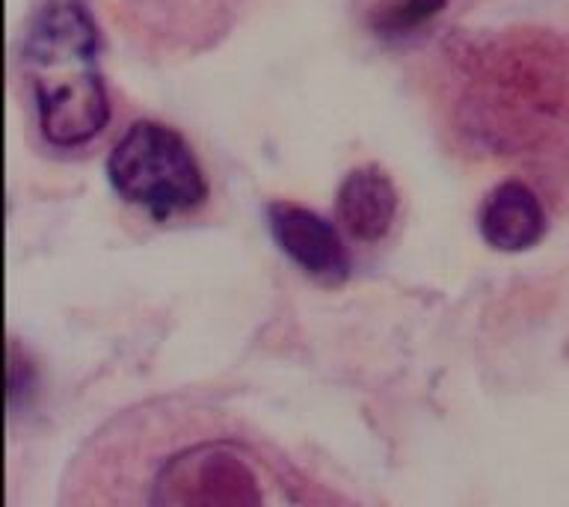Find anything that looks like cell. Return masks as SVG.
I'll use <instances>...</instances> for the list:
<instances>
[{
  "label": "cell",
  "mask_w": 569,
  "mask_h": 507,
  "mask_svg": "<svg viewBox=\"0 0 569 507\" xmlns=\"http://www.w3.org/2000/svg\"><path fill=\"white\" fill-rule=\"evenodd\" d=\"M338 501L240 421L187 400L110 418L71 460L62 505H311Z\"/></svg>",
  "instance_id": "obj_1"
},
{
  "label": "cell",
  "mask_w": 569,
  "mask_h": 507,
  "mask_svg": "<svg viewBox=\"0 0 569 507\" xmlns=\"http://www.w3.org/2000/svg\"><path fill=\"white\" fill-rule=\"evenodd\" d=\"M98 53L101 39L83 0H42L36 7L21 62L33 89L42 137L57 149L87 146L110 122Z\"/></svg>",
  "instance_id": "obj_2"
},
{
  "label": "cell",
  "mask_w": 569,
  "mask_h": 507,
  "mask_svg": "<svg viewBox=\"0 0 569 507\" xmlns=\"http://www.w3.org/2000/svg\"><path fill=\"white\" fill-rule=\"evenodd\" d=\"M107 178L124 202L160 222L193 211L208 199L202 163L190 142L154 119L128 125L107 158Z\"/></svg>",
  "instance_id": "obj_3"
},
{
  "label": "cell",
  "mask_w": 569,
  "mask_h": 507,
  "mask_svg": "<svg viewBox=\"0 0 569 507\" xmlns=\"http://www.w3.org/2000/svg\"><path fill=\"white\" fill-rule=\"evenodd\" d=\"M113 7L146 44L193 53L229 33L247 0H113Z\"/></svg>",
  "instance_id": "obj_4"
},
{
  "label": "cell",
  "mask_w": 569,
  "mask_h": 507,
  "mask_svg": "<svg viewBox=\"0 0 569 507\" xmlns=\"http://www.w3.org/2000/svg\"><path fill=\"white\" fill-rule=\"evenodd\" d=\"M267 222L279 249L311 279H318L320 285H332V288L347 282L350 252L336 226L323 220L318 211L279 199L267 205Z\"/></svg>",
  "instance_id": "obj_5"
},
{
  "label": "cell",
  "mask_w": 569,
  "mask_h": 507,
  "mask_svg": "<svg viewBox=\"0 0 569 507\" xmlns=\"http://www.w3.org/2000/svg\"><path fill=\"white\" fill-rule=\"evenodd\" d=\"M336 213L350 238L377 243L389 235L398 217V187L377 163L350 169L338 187Z\"/></svg>",
  "instance_id": "obj_6"
},
{
  "label": "cell",
  "mask_w": 569,
  "mask_h": 507,
  "mask_svg": "<svg viewBox=\"0 0 569 507\" xmlns=\"http://www.w3.org/2000/svg\"><path fill=\"white\" fill-rule=\"evenodd\" d=\"M478 226L492 249L522 252L546 235V211L531 187L522 181H501L480 205Z\"/></svg>",
  "instance_id": "obj_7"
},
{
  "label": "cell",
  "mask_w": 569,
  "mask_h": 507,
  "mask_svg": "<svg viewBox=\"0 0 569 507\" xmlns=\"http://www.w3.org/2000/svg\"><path fill=\"white\" fill-rule=\"evenodd\" d=\"M448 0H389L386 7L377 12V27L382 33H407L425 24L436 12H442Z\"/></svg>",
  "instance_id": "obj_8"
}]
</instances>
